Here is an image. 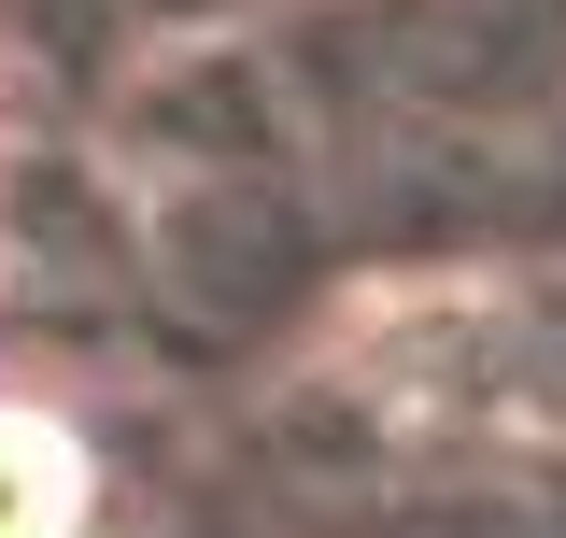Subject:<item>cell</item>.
<instances>
[{
  "mask_svg": "<svg viewBox=\"0 0 566 538\" xmlns=\"http://www.w3.org/2000/svg\"><path fill=\"white\" fill-rule=\"evenodd\" d=\"M99 510V454L57 411H0V538H85Z\"/></svg>",
  "mask_w": 566,
  "mask_h": 538,
  "instance_id": "obj_1",
  "label": "cell"
}]
</instances>
